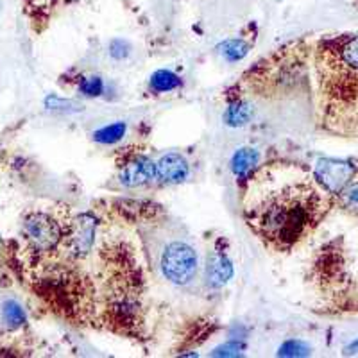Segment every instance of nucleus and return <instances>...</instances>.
Here are the masks:
<instances>
[{
  "mask_svg": "<svg viewBox=\"0 0 358 358\" xmlns=\"http://www.w3.org/2000/svg\"><path fill=\"white\" fill-rule=\"evenodd\" d=\"M334 196L294 163H265L245 176L244 222L265 248L289 252L321 226Z\"/></svg>",
  "mask_w": 358,
  "mask_h": 358,
  "instance_id": "nucleus-1",
  "label": "nucleus"
},
{
  "mask_svg": "<svg viewBox=\"0 0 358 358\" xmlns=\"http://www.w3.org/2000/svg\"><path fill=\"white\" fill-rule=\"evenodd\" d=\"M313 86L319 127L335 136H358V33L315 41Z\"/></svg>",
  "mask_w": 358,
  "mask_h": 358,
  "instance_id": "nucleus-2",
  "label": "nucleus"
},
{
  "mask_svg": "<svg viewBox=\"0 0 358 358\" xmlns=\"http://www.w3.org/2000/svg\"><path fill=\"white\" fill-rule=\"evenodd\" d=\"M158 268L171 283L185 287L196 280L199 260L197 251L183 241H171L158 252Z\"/></svg>",
  "mask_w": 358,
  "mask_h": 358,
  "instance_id": "nucleus-3",
  "label": "nucleus"
},
{
  "mask_svg": "<svg viewBox=\"0 0 358 358\" xmlns=\"http://www.w3.org/2000/svg\"><path fill=\"white\" fill-rule=\"evenodd\" d=\"M24 236L34 251L49 252L66 236V229L50 213L36 212L25 219Z\"/></svg>",
  "mask_w": 358,
  "mask_h": 358,
  "instance_id": "nucleus-4",
  "label": "nucleus"
},
{
  "mask_svg": "<svg viewBox=\"0 0 358 358\" xmlns=\"http://www.w3.org/2000/svg\"><path fill=\"white\" fill-rule=\"evenodd\" d=\"M355 165L344 159L324 158L319 159L315 169H313V179L324 188L331 196H338L355 178Z\"/></svg>",
  "mask_w": 358,
  "mask_h": 358,
  "instance_id": "nucleus-5",
  "label": "nucleus"
},
{
  "mask_svg": "<svg viewBox=\"0 0 358 358\" xmlns=\"http://www.w3.org/2000/svg\"><path fill=\"white\" fill-rule=\"evenodd\" d=\"M66 245L76 257H83L92 249L95 241V222L90 215H83L66 229Z\"/></svg>",
  "mask_w": 358,
  "mask_h": 358,
  "instance_id": "nucleus-6",
  "label": "nucleus"
},
{
  "mask_svg": "<svg viewBox=\"0 0 358 358\" xmlns=\"http://www.w3.org/2000/svg\"><path fill=\"white\" fill-rule=\"evenodd\" d=\"M156 178V163L145 156H134L124 165L120 172V181L126 187L145 185Z\"/></svg>",
  "mask_w": 358,
  "mask_h": 358,
  "instance_id": "nucleus-7",
  "label": "nucleus"
},
{
  "mask_svg": "<svg viewBox=\"0 0 358 358\" xmlns=\"http://www.w3.org/2000/svg\"><path fill=\"white\" fill-rule=\"evenodd\" d=\"M156 176L165 183H181L188 176V163L179 155L163 156L156 165Z\"/></svg>",
  "mask_w": 358,
  "mask_h": 358,
  "instance_id": "nucleus-8",
  "label": "nucleus"
},
{
  "mask_svg": "<svg viewBox=\"0 0 358 358\" xmlns=\"http://www.w3.org/2000/svg\"><path fill=\"white\" fill-rule=\"evenodd\" d=\"M233 276V265L222 249H215L208 262V280L213 287H222Z\"/></svg>",
  "mask_w": 358,
  "mask_h": 358,
  "instance_id": "nucleus-9",
  "label": "nucleus"
},
{
  "mask_svg": "<svg viewBox=\"0 0 358 358\" xmlns=\"http://www.w3.org/2000/svg\"><path fill=\"white\" fill-rule=\"evenodd\" d=\"M258 163V151L244 147L241 151H236L231 159V171L238 179H244L249 172L255 169Z\"/></svg>",
  "mask_w": 358,
  "mask_h": 358,
  "instance_id": "nucleus-10",
  "label": "nucleus"
},
{
  "mask_svg": "<svg viewBox=\"0 0 358 358\" xmlns=\"http://www.w3.org/2000/svg\"><path fill=\"white\" fill-rule=\"evenodd\" d=\"M181 85V79L169 70H158L151 78V88L156 92H171Z\"/></svg>",
  "mask_w": 358,
  "mask_h": 358,
  "instance_id": "nucleus-11",
  "label": "nucleus"
},
{
  "mask_svg": "<svg viewBox=\"0 0 358 358\" xmlns=\"http://www.w3.org/2000/svg\"><path fill=\"white\" fill-rule=\"evenodd\" d=\"M249 117H251V110H249V106L244 104V102H235V104H231L228 108V111H226V115H224L226 124H229V126H244L249 120Z\"/></svg>",
  "mask_w": 358,
  "mask_h": 358,
  "instance_id": "nucleus-12",
  "label": "nucleus"
},
{
  "mask_svg": "<svg viewBox=\"0 0 358 358\" xmlns=\"http://www.w3.org/2000/svg\"><path fill=\"white\" fill-rule=\"evenodd\" d=\"M219 50L228 62H238V59H242L248 54L249 45L244 43L242 40H228L220 45Z\"/></svg>",
  "mask_w": 358,
  "mask_h": 358,
  "instance_id": "nucleus-13",
  "label": "nucleus"
},
{
  "mask_svg": "<svg viewBox=\"0 0 358 358\" xmlns=\"http://www.w3.org/2000/svg\"><path fill=\"white\" fill-rule=\"evenodd\" d=\"M124 134H126V124L117 122L97 131V133H95V140L101 143H115L122 138Z\"/></svg>",
  "mask_w": 358,
  "mask_h": 358,
  "instance_id": "nucleus-14",
  "label": "nucleus"
},
{
  "mask_svg": "<svg viewBox=\"0 0 358 358\" xmlns=\"http://www.w3.org/2000/svg\"><path fill=\"white\" fill-rule=\"evenodd\" d=\"M4 319L11 328H18L25 322V313L18 303L8 301L4 305Z\"/></svg>",
  "mask_w": 358,
  "mask_h": 358,
  "instance_id": "nucleus-15",
  "label": "nucleus"
},
{
  "mask_svg": "<svg viewBox=\"0 0 358 358\" xmlns=\"http://www.w3.org/2000/svg\"><path fill=\"white\" fill-rule=\"evenodd\" d=\"M338 196L342 199V206L350 210V212L358 213V179L357 181H351Z\"/></svg>",
  "mask_w": 358,
  "mask_h": 358,
  "instance_id": "nucleus-16",
  "label": "nucleus"
},
{
  "mask_svg": "<svg viewBox=\"0 0 358 358\" xmlns=\"http://www.w3.org/2000/svg\"><path fill=\"white\" fill-rule=\"evenodd\" d=\"M102 79L101 78H88L81 83V92L88 97H97L102 94Z\"/></svg>",
  "mask_w": 358,
  "mask_h": 358,
  "instance_id": "nucleus-17",
  "label": "nucleus"
},
{
  "mask_svg": "<svg viewBox=\"0 0 358 358\" xmlns=\"http://www.w3.org/2000/svg\"><path fill=\"white\" fill-rule=\"evenodd\" d=\"M280 355H283V357H301V355H308V348L301 342L290 341L280 348Z\"/></svg>",
  "mask_w": 358,
  "mask_h": 358,
  "instance_id": "nucleus-18",
  "label": "nucleus"
},
{
  "mask_svg": "<svg viewBox=\"0 0 358 358\" xmlns=\"http://www.w3.org/2000/svg\"><path fill=\"white\" fill-rule=\"evenodd\" d=\"M213 355H238V346H222Z\"/></svg>",
  "mask_w": 358,
  "mask_h": 358,
  "instance_id": "nucleus-19",
  "label": "nucleus"
},
{
  "mask_svg": "<svg viewBox=\"0 0 358 358\" xmlns=\"http://www.w3.org/2000/svg\"><path fill=\"white\" fill-rule=\"evenodd\" d=\"M357 4H358V0H357Z\"/></svg>",
  "mask_w": 358,
  "mask_h": 358,
  "instance_id": "nucleus-20",
  "label": "nucleus"
}]
</instances>
